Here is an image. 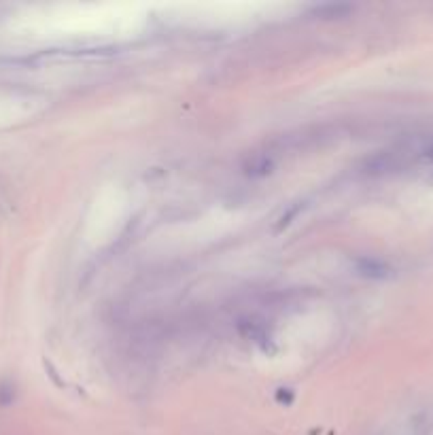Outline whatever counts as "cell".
I'll return each mask as SVG.
<instances>
[{
	"mask_svg": "<svg viewBox=\"0 0 433 435\" xmlns=\"http://www.w3.org/2000/svg\"><path fill=\"white\" fill-rule=\"evenodd\" d=\"M425 160H427V162H433V142H431V145L427 147V151H425Z\"/></svg>",
	"mask_w": 433,
	"mask_h": 435,
	"instance_id": "cell-3",
	"label": "cell"
},
{
	"mask_svg": "<svg viewBox=\"0 0 433 435\" xmlns=\"http://www.w3.org/2000/svg\"><path fill=\"white\" fill-rule=\"evenodd\" d=\"M355 270L365 276V278H374V280H382V278H391L393 276V268L384 264L382 259L378 257H370V255H363L355 259Z\"/></svg>",
	"mask_w": 433,
	"mask_h": 435,
	"instance_id": "cell-1",
	"label": "cell"
},
{
	"mask_svg": "<svg viewBox=\"0 0 433 435\" xmlns=\"http://www.w3.org/2000/svg\"><path fill=\"white\" fill-rule=\"evenodd\" d=\"M270 168H272V160L266 158V156H259V158H255L247 166V172L253 174V177H262V174H268L270 172Z\"/></svg>",
	"mask_w": 433,
	"mask_h": 435,
	"instance_id": "cell-2",
	"label": "cell"
}]
</instances>
